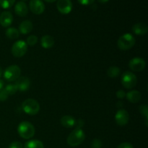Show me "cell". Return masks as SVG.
Wrapping results in <instances>:
<instances>
[{
    "mask_svg": "<svg viewBox=\"0 0 148 148\" xmlns=\"http://www.w3.org/2000/svg\"><path fill=\"white\" fill-rule=\"evenodd\" d=\"M17 132L22 138L29 140L35 135L36 130L33 124L29 121H22L17 127Z\"/></svg>",
    "mask_w": 148,
    "mask_h": 148,
    "instance_id": "6da1fadb",
    "label": "cell"
},
{
    "mask_svg": "<svg viewBox=\"0 0 148 148\" xmlns=\"http://www.w3.org/2000/svg\"><path fill=\"white\" fill-rule=\"evenodd\" d=\"M85 140V134L82 129H75L67 137V143L71 147H77Z\"/></svg>",
    "mask_w": 148,
    "mask_h": 148,
    "instance_id": "7a4b0ae2",
    "label": "cell"
},
{
    "mask_svg": "<svg viewBox=\"0 0 148 148\" xmlns=\"http://www.w3.org/2000/svg\"><path fill=\"white\" fill-rule=\"evenodd\" d=\"M136 40L134 36L130 33H125L119 38L117 46L119 49L122 51H127L133 48L135 45Z\"/></svg>",
    "mask_w": 148,
    "mask_h": 148,
    "instance_id": "3957f363",
    "label": "cell"
},
{
    "mask_svg": "<svg viewBox=\"0 0 148 148\" xmlns=\"http://www.w3.org/2000/svg\"><path fill=\"white\" fill-rule=\"evenodd\" d=\"M22 108L25 114L30 116H35L40 111V105L38 102L33 98H27L23 101Z\"/></svg>",
    "mask_w": 148,
    "mask_h": 148,
    "instance_id": "277c9868",
    "label": "cell"
},
{
    "mask_svg": "<svg viewBox=\"0 0 148 148\" xmlns=\"http://www.w3.org/2000/svg\"><path fill=\"white\" fill-rule=\"evenodd\" d=\"M21 75V69L17 65H11L5 69L4 77L8 82H13L18 79Z\"/></svg>",
    "mask_w": 148,
    "mask_h": 148,
    "instance_id": "5b68a950",
    "label": "cell"
},
{
    "mask_svg": "<svg viewBox=\"0 0 148 148\" xmlns=\"http://www.w3.org/2000/svg\"><path fill=\"white\" fill-rule=\"evenodd\" d=\"M121 84L127 89H132L137 85V78L134 73L125 72L121 75Z\"/></svg>",
    "mask_w": 148,
    "mask_h": 148,
    "instance_id": "8992f818",
    "label": "cell"
},
{
    "mask_svg": "<svg viewBox=\"0 0 148 148\" xmlns=\"http://www.w3.org/2000/svg\"><path fill=\"white\" fill-rule=\"evenodd\" d=\"M27 51V45L25 41L19 40L14 43L12 46V53L14 57H23Z\"/></svg>",
    "mask_w": 148,
    "mask_h": 148,
    "instance_id": "52a82bcc",
    "label": "cell"
},
{
    "mask_svg": "<svg viewBox=\"0 0 148 148\" xmlns=\"http://www.w3.org/2000/svg\"><path fill=\"white\" fill-rule=\"evenodd\" d=\"M129 120H130V115L127 110L123 108L119 109L115 115V121L116 124L121 127L125 126L126 124H128Z\"/></svg>",
    "mask_w": 148,
    "mask_h": 148,
    "instance_id": "ba28073f",
    "label": "cell"
},
{
    "mask_svg": "<svg viewBox=\"0 0 148 148\" xmlns=\"http://www.w3.org/2000/svg\"><path fill=\"white\" fill-rule=\"evenodd\" d=\"M145 61L140 57L133 58L129 62V66L134 72H141L145 68Z\"/></svg>",
    "mask_w": 148,
    "mask_h": 148,
    "instance_id": "9c48e42d",
    "label": "cell"
},
{
    "mask_svg": "<svg viewBox=\"0 0 148 148\" xmlns=\"http://www.w3.org/2000/svg\"><path fill=\"white\" fill-rule=\"evenodd\" d=\"M56 7L60 13L67 14L71 12L72 10V3L71 0H58Z\"/></svg>",
    "mask_w": 148,
    "mask_h": 148,
    "instance_id": "30bf717a",
    "label": "cell"
},
{
    "mask_svg": "<svg viewBox=\"0 0 148 148\" xmlns=\"http://www.w3.org/2000/svg\"><path fill=\"white\" fill-rule=\"evenodd\" d=\"M29 7L30 11L36 14H42L45 10V4L42 0H30Z\"/></svg>",
    "mask_w": 148,
    "mask_h": 148,
    "instance_id": "8fae6325",
    "label": "cell"
},
{
    "mask_svg": "<svg viewBox=\"0 0 148 148\" xmlns=\"http://www.w3.org/2000/svg\"><path fill=\"white\" fill-rule=\"evenodd\" d=\"M15 86L17 87V90L24 91L27 90L30 86V79L27 77L22 76L20 77L17 80H15V83H14Z\"/></svg>",
    "mask_w": 148,
    "mask_h": 148,
    "instance_id": "7c38bea8",
    "label": "cell"
},
{
    "mask_svg": "<svg viewBox=\"0 0 148 148\" xmlns=\"http://www.w3.org/2000/svg\"><path fill=\"white\" fill-rule=\"evenodd\" d=\"M13 22V16L10 12L4 11L0 14V25L4 27H9Z\"/></svg>",
    "mask_w": 148,
    "mask_h": 148,
    "instance_id": "4fadbf2b",
    "label": "cell"
},
{
    "mask_svg": "<svg viewBox=\"0 0 148 148\" xmlns=\"http://www.w3.org/2000/svg\"><path fill=\"white\" fill-rule=\"evenodd\" d=\"M14 12L16 14L20 17H25L28 13V8H27V4L23 1H18L14 7Z\"/></svg>",
    "mask_w": 148,
    "mask_h": 148,
    "instance_id": "5bb4252c",
    "label": "cell"
},
{
    "mask_svg": "<svg viewBox=\"0 0 148 148\" xmlns=\"http://www.w3.org/2000/svg\"><path fill=\"white\" fill-rule=\"evenodd\" d=\"M132 31L134 34L137 36H145L148 31V27L146 24L143 23H136L133 25Z\"/></svg>",
    "mask_w": 148,
    "mask_h": 148,
    "instance_id": "9a60e30c",
    "label": "cell"
},
{
    "mask_svg": "<svg viewBox=\"0 0 148 148\" xmlns=\"http://www.w3.org/2000/svg\"><path fill=\"white\" fill-rule=\"evenodd\" d=\"M33 25L30 20H24L19 25V32L22 34L26 35L30 33L33 30Z\"/></svg>",
    "mask_w": 148,
    "mask_h": 148,
    "instance_id": "2e32d148",
    "label": "cell"
},
{
    "mask_svg": "<svg viewBox=\"0 0 148 148\" xmlns=\"http://www.w3.org/2000/svg\"><path fill=\"white\" fill-rule=\"evenodd\" d=\"M61 124L65 128H72L75 127L76 120L73 116L69 115H65L61 119Z\"/></svg>",
    "mask_w": 148,
    "mask_h": 148,
    "instance_id": "e0dca14e",
    "label": "cell"
},
{
    "mask_svg": "<svg viewBox=\"0 0 148 148\" xmlns=\"http://www.w3.org/2000/svg\"><path fill=\"white\" fill-rule=\"evenodd\" d=\"M141 92L139 90H131L126 93V98L130 102L136 103L141 99Z\"/></svg>",
    "mask_w": 148,
    "mask_h": 148,
    "instance_id": "ac0fdd59",
    "label": "cell"
},
{
    "mask_svg": "<svg viewBox=\"0 0 148 148\" xmlns=\"http://www.w3.org/2000/svg\"><path fill=\"white\" fill-rule=\"evenodd\" d=\"M54 43V38L51 36H49V35L43 36L40 39V44L43 49H51L53 46Z\"/></svg>",
    "mask_w": 148,
    "mask_h": 148,
    "instance_id": "d6986e66",
    "label": "cell"
},
{
    "mask_svg": "<svg viewBox=\"0 0 148 148\" xmlns=\"http://www.w3.org/2000/svg\"><path fill=\"white\" fill-rule=\"evenodd\" d=\"M6 36L9 39H11V40H15L17 39L20 36V32L15 27H8L6 30Z\"/></svg>",
    "mask_w": 148,
    "mask_h": 148,
    "instance_id": "ffe728a7",
    "label": "cell"
},
{
    "mask_svg": "<svg viewBox=\"0 0 148 148\" xmlns=\"http://www.w3.org/2000/svg\"><path fill=\"white\" fill-rule=\"evenodd\" d=\"M24 148H44V145L40 140H33L27 142L25 144Z\"/></svg>",
    "mask_w": 148,
    "mask_h": 148,
    "instance_id": "44dd1931",
    "label": "cell"
},
{
    "mask_svg": "<svg viewBox=\"0 0 148 148\" xmlns=\"http://www.w3.org/2000/svg\"><path fill=\"white\" fill-rule=\"evenodd\" d=\"M121 73V70L118 66H112L109 67L107 70V75L111 78L117 77Z\"/></svg>",
    "mask_w": 148,
    "mask_h": 148,
    "instance_id": "7402d4cb",
    "label": "cell"
},
{
    "mask_svg": "<svg viewBox=\"0 0 148 148\" xmlns=\"http://www.w3.org/2000/svg\"><path fill=\"white\" fill-rule=\"evenodd\" d=\"M4 90H6V92H7L9 95H12L14 94H15L17 91V87L15 86L14 84H9L7 86L4 88Z\"/></svg>",
    "mask_w": 148,
    "mask_h": 148,
    "instance_id": "603a6c76",
    "label": "cell"
},
{
    "mask_svg": "<svg viewBox=\"0 0 148 148\" xmlns=\"http://www.w3.org/2000/svg\"><path fill=\"white\" fill-rule=\"evenodd\" d=\"M15 2V0H0V6L4 9H9Z\"/></svg>",
    "mask_w": 148,
    "mask_h": 148,
    "instance_id": "cb8c5ba5",
    "label": "cell"
},
{
    "mask_svg": "<svg viewBox=\"0 0 148 148\" xmlns=\"http://www.w3.org/2000/svg\"><path fill=\"white\" fill-rule=\"evenodd\" d=\"M38 38L37 36H34V35H31V36L27 37L26 43H27V46H34L38 43Z\"/></svg>",
    "mask_w": 148,
    "mask_h": 148,
    "instance_id": "d4e9b609",
    "label": "cell"
},
{
    "mask_svg": "<svg viewBox=\"0 0 148 148\" xmlns=\"http://www.w3.org/2000/svg\"><path fill=\"white\" fill-rule=\"evenodd\" d=\"M140 112L143 116L145 118L146 125L147 126V119H148V107L147 105H142L140 106Z\"/></svg>",
    "mask_w": 148,
    "mask_h": 148,
    "instance_id": "484cf974",
    "label": "cell"
},
{
    "mask_svg": "<svg viewBox=\"0 0 148 148\" xmlns=\"http://www.w3.org/2000/svg\"><path fill=\"white\" fill-rule=\"evenodd\" d=\"M102 141H101V140H99V139L97 138L92 140V141L91 142L90 144L91 148H101L102 147Z\"/></svg>",
    "mask_w": 148,
    "mask_h": 148,
    "instance_id": "4316f807",
    "label": "cell"
},
{
    "mask_svg": "<svg viewBox=\"0 0 148 148\" xmlns=\"http://www.w3.org/2000/svg\"><path fill=\"white\" fill-rule=\"evenodd\" d=\"M9 95L4 89L0 90V101H5L8 98Z\"/></svg>",
    "mask_w": 148,
    "mask_h": 148,
    "instance_id": "83f0119b",
    "label": "cell"
},
{
    "mask_svg": "<svg viewBox=\"0 0 148 148\" xmlns=\"http://www.w3.org/2000/svg\"><path fill=\"white\" fill-rule=\"evenodd\" d=\"M23 144L20 142L14 141L12 142L11 144L9 145V148H23Z\"/></svg>",
    "mask_w": 148,
    "mask_h": 148,
    "instance_id": "f1b7e54d",
    "label": "cell"
},
{
    "mask_svg": "<svg viewBox=\"0 0 148 148\" xmlns=\"http://www.w3.org/2000/svg\"><path fill=\"white\" fill-rule=\"evenodd\" d=\"M116 97L119 99H124L126 97V92L123 90H119L116 92Z\"/></svg>",
    "mask_w": 148,
    "mask_h": 148,
    "instance_id": "f546056e",
    "label": "cell"
},
{
    "mask_svg": "<svg viewBox=\"0 0 148 148\" xmlns=\"http://www.w3.org/2000/svg\"><path fill=\"white\" fill-rule=\"evenodd\" d=\"M77 1L82 5H90L95 1V0H77Z\"/></svg>",
    "mask_w": 148,
    "mask_h": 148,
    "instance_id": "4dcf8cb0",
    "label": "cell"
},
{
    "mask_svg": "<svg viewBox=\"0 0 148 148\" xmlns=\"http://www.w3.org/2000/svg\"><path fill=\"white\" fill-rule=\"evenodd\" d=\"M117 148H134L133 145L130 143H123L120 144Z\"/></svg>",
    "mask_w": 148,
    "mask_h": 148,
    "instance_id": "1f68e13d",
    "label": "cell"
},
{
    "mask_svg": "<svg viewBox=\"0 0 148 148\" xmlns=\"http://www.w3.org/2000/svg\"><path fill=\"white\" fill-rule=\"evenodd\" d=\"M84 125V121L82 119H78L77 121H76V123H75V127H76L75 129H82V127H83Z\"/></svg>",
    "mask_w": 148,
    "mask_h": 148,
    "instance_id": "d6a6232c",
    "label": "cell"
},
{
    "mask_svg": "<svg viewBox=\"0 0 148 148\" xmlns=\"http://www.w3.org/2000/svg\"><path fill=\"white\" fill-rule=\"evenodd\" d=\"M4 82L3 79H0V90L4 89Z\"/></svg>",
    "mask_w": 148,
    "mask_h": 148,
    "instance_id": "836d02e7",
    "label": "cell"
},
{
    "mask_svg": "<svg viewBox=\"0 0 148 148\" xmlns=\"http://www.w3.org/2000/svg\"><path fill=\"white\" fill-rule=\"evenodd\" d=\"M100 3H102V4H105V3L108 2L109 0H98Z\"/></svg>",
    "mask_w": 148,
    "mask_h": 148,
    "instance_id": "e575fe53",
    "label": "cell"
},
{
    "mask_svg": "<svg viewBox=\"0 0 148 148\" xmlns=\"http://www.w3.org/2000/svg\"><path fill=\"white\" fill-rule=\"evenodd\" d=\"M44 1H47V2H50V3H52V2H54L56 0H44Z\"/></svg>",
    "mask_w": 148,
    "mask_h": 148,
    "instance_id": "d590c367",
    "label": "cell"
},
{
    "mask_svg": "<svg viewBox=\"0 0 148 148\" xmlns=\"http://www.w3.org/2000/svg\"><path fill=\"white\" fill-rule=\"evenodd\" d=\"M2 73H3L2 69H1V66H0V77H1L2 76Z\"/></svg>",
    "mask_w": 148,
    "mask_h": 148,
    "instance_id": "8d00e7d4",
    "label": "cell"
},
{
    "mask_svg": "<svg viewBox=\"0 0 148 148\" xmlns=\"http://www.w3.org/2000/svg\"><path fill=\"white\" fill-rule=\"evenodd\" d=\"M121 103H121V102H118V103H117V107H118L119 106L121 107V106H122V104H121Z\"/></svg>",
    "mask_w": 148,
    "mask_h": 148,
    "instance_id": "74e56055",
    "label": "cell"
},
{
    "mask_svg": "<svg viewBox=\"0 0 148 148\" xmlns=\"http://www.w3.org/2000/svg\"><path fill=\"white\" fill-rule=\"evenodd\" d=\"M22 1H25V0H22Z\"/></svg>",
    "mask_w": 148,
    "mask_h": 148,
    "instance_id": "f35d334b",
    "label": "cell"
}]
</instances>
